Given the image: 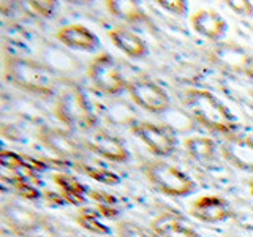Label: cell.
Returning <instances> with one entry per match:
<instances>
[{
	"instance_id": "obj_19",
	"label": "cell",
	"mask_w": 253,
	"mask_h": 237,
	"mask_svg": "<svg viewBox=\"0 0 253 237\" xmlns=\"http://www.w3.org/2000/svg\"><path fill=\"white\" fill-rule=\"evenodd\" d=\"M109 14L116 16V18L126 21V22H142L146 21V13L136 2H130V0H108L105 3Z\"/></svg>"
},
{
	"instance_id": "obj_24",
	"label": "cell",
	"mask_w": 253,
	"mask_h": 237,
	"mask_svg": "<svg viewBox=\"0 0 253 237\" xmlns=\"http://www.w3.org/2000/svg\"><path fill=\"white\" fill-rule=\"evenodd\" d=\"M43 229L49 237H85L81 233H78L76 229L63 225L57 220H49V218H46V223H44Z\"/></svg>"
},
{
	"instance_id": "obj_20",
	"label": "cell",
	"mask_w": 253,
	"mask_h": 237,
	"mask_svg": "<svg viewBox=\"0 0 253 237\" xmlns=\"http://www.w3.org/2000/svg\"><path fill=\"white\" fill-rule=\"evenodd\" d=\"M184 146H185L187 154L198 161H209L215 157V152H217L215 142H213L211 138H206V136L187 138Z\"/></svg>"
},
{
	"instance_id": "obj_3",
	"label": "cell",
	"mask_w": 253,
	"mask_h": 237,
	"mask_svg": "<svg viewBox=\"0 0 253 237\" xmlns=\"http://www.w3.org/2000/svg\"><path fill=\"white\" fill-rule=\"evenodd\" d=\"M146 180L157 192L172 198H184L196 190L195 180L187 172L163 160H152L142 166Z\"/></svg>"
},
{
	"instance_id": "obj_30",
	"label": "cell",
	"mask_w": 253,
	"mask_h": 237,
	"mask_svg": "<svg viewBox=\"0 0 253 237\" xmlns=\"http://www.w3.org/2000/svg\"><path fill=\"white\" fill-rule=\"evenodd\" d=\"M90 198L97 202V204H103V205H116V198L109 193L100 192V190H92L90 192Z\"/></svg>"
},
{
	"instance_id": "obj_6",
	"label": "cell",
	"mask_w": 253,
	"mask_h": 237,
	"mask_svg": "<svg viewBox=\"0 0 253 237\" xmlns=\"http://www.w3.org/2000/svg\"><path fill=\"white\" fill-rule=\"evenodd\" d=\"M208 59L226 73L253 78V57L237 43H217L208 51Z\"/></svg>"
},
{
	"instance_id": "obj_1",
	"label": "cell",
	"mask_w": 253,
	"mask_h": 237,
	"mask_svg": "<svg viewBox=\"0 0 253 237\" xmlns=\"http://www.w3.org/2000/svg\"><path fill=\"white\" fill-rule=\"evenodd\" d=\"M182 103L195 120L211 131L229 134L237 128V120L223 101L204 89H187L182 93Z\"/></svg>"
},
{
	"instance_id": "obj_33",
	"label": "cell",
	"mask_w": 253,
	"mask_h": 237,
	"mask_svg": "<svg viewBox=\"0 0 253 237\" xmlns=\"http://www.w3.org/2000/svg\"><path fill=\"white\" fill-rule=\"evenodd\" d=\"M249 192H250V195L253 196V180L249 182Z\"/></svg>"
},
{
	"instance_id": "obj_26",
	"label": "cell",
	"mask_w": 253,
	"mask_h": 237,
	"mask_svg": "<svg viewBox=\"0 0 253 237\" xmlns=\"http://www.w3.org/2000/svg\"><path fill=\"white\" fill-rule=\"evenodd\" d=\"M11 185L14 187V190L18 192L19 196L26 198V199H29V201H34V199H37V198L40 196L38 190L32 187L29 182H26V179H22V177H16L11 182Z\"/></svg>"
},
{
	"instance_id": "obj_8",
	"label": "cell",
	"mask_w": 253,
	"mask_h": 237,
	"mask_svg": "<svg viewBox=\"0 0 253 237\" xmlns=\"http://www.w3.org/2000/svg\"><path fill=\"white\" fill-rule=\"evenodd\" d=\"M130 131L158 157H169L176 150V138L166 126L141 120L131 123Z\"/></svg>"
},
{
	"instance_id": "obj_10",
	"label": "cell",
	"mask_w": 253,
	"mask_h": 237,
	"mask_svg": "<svg viewBox=\"0 0 253 237\" xmlns=\"http://www.w3.org/2000/svg\"><path fill=\"white\" fill-rule=\"evenodd\" d=\"M2 217L11 231L21 234H29L38 228H43L46 223V217L42 213L16 202H6L2 205Z\"/></svg>"
},
{
	"instance_id": "obj_9",
	"label": "cell",
	"mask_w": 253,
	"mask_h": 237,
	"mask_svg": "<svg viewBox=\"0 0 253 237\" xmlns=\"http://www.w3.org/2000/svg\"><path fill=\"white\" fill-rule=\"evenodd\" d=\"M37 138L42 144L54 152L57 157L65 158V160H73L83 155V149L79 142L71 136V134L62 128L55 126H40L37 131Z\"/></svg>"
},
{
	"instance_id": "obj_21",
	"label": "cell",
	"mask_w": 253,
	"mask_h": 237,
	"mask_svg": "<svg viewBox=\"0 0 253 237\" xmlns=\"http://www.w3.org/2000/svg\"><path fill=\"white\" fill-rule=\"evenodd\" d=\"M75 223L89 231L92 234H97V236H108L111 234V229L101 223L100 220V213L98 212H93L90 209H81L78 210V213H75Z\"/></svg>"
},
{
	"instance_id": "obj_4",
	"label": "cell",
	"mask_w": 253,
	"mask_h": 237,
	"mask_svg": "<svg viewBox=\"0 0 253 237\" xmlns=\"http://www.w3.org/2000/svg\"><path fill=\"white\" fill-rule=\"evenodd\" d=\"M54 114L63 125L73 130L84 131L95 125L93 113L84 93L79 90L78 85L71 82L60 87L54 105Z\"/></svg>"
},
{
	"instance_id": "obj_14",
	"label": "cell",
	"mask_w": 253,
	"mask_h": 237,
	"mask_svg": "<svg viewBox=\"0 0 253 237\" xmlns=\"http://www.w3.org/2000/svg\"><path fill=\"white\" fill-rule=\"evenodd\" d=\"M150 231L157 237H201L188 221L174 212H163L150 221Z\"/></svg>"
},
{
	"instance_id": "obj_23",
	"label": "cell",
	"mask_w": 253,
	"mask_h": 237,
	"mask_svg": "<svg viewBox=\"0 0 253 237\" xmlns=\"http://www.w3.org/2000/svg\"><path fill=\"white\" fill-rule=\"evenodd\" d=\"M114 233L117 237H157L152 231H149V229L133 223V221H126V220L117 221Z\"/></svg>"
},
{
	"instance_id": "obj_7",
	"label": "cell",
	"mask_w": 253,
	"mask_h": 237,
	"mask_svg": "<svg viewBox=\"0 0 253 237\" xmlns=\"http://www.w3.org/2000/svg\"><path fill=\"white\" fill-rule=\"evenodd\" d=\"M126 92L130 98L147 113L162 114L169 108V95L166 93L157 82L150 81L147 78L131 79L126 84Z\"/></svg>"
},
{
	"instance_id": "obj_16",
	"label": "cell",
	"mask_w": 253,
	"mask_h": 237,
	"mask_svg": "<svg viewBox=\"0 0 253 237\" xmlns=\"http://www.w3.org/2000/svg\"><path fill=\"white\" fill-rule=\"evenodd\" d=\"M55 38L63 46L75 51H93L100 44L98 37L83 24H68L60 27L55 32Z\"/></svg>"
},
{
	"instance_id": "obj_28",
	"label": "cell",
	"mask_w": 253,
	"mask_h": 237,
	"mask_svg": "<svg viewBox=\"0 0 253 237\" xmlns=\"http://www.w3.org/2000/svg\"><path fill=\"white\" fill-rule=\"evenodd\" d=\"M226 6L236 14L242 16V18H250L253 16V3L249 0H228Z\"/></svg>"
},
{
	"instance_id": "obj_32",
	"label": "cell",
	"mask_w": 253,
	"mask_h": 237,
	"mask_svg": "<svg viewBox=\"0 0 253 237\" xmlns=\"http://www.w3.org/2000/svg\"><path fill=\"white\" fill-rule=\"evenodd\" d=\"M2 237H26V234H21V233H14V231H3Z\"/></svg>"
},
{
	"instance_id": "obj_15",
	"label": "cell",
	"mask_w": 253,
	"mask_h": 237,
	"mask_svg": "<svg viewBox=\"0 0 253 237\" xmlns=\"http://www.w3.org/2000/svg\"><path fill=\"white\" fill-rule=\"evenodd\" d=\"M190 24L198 35L208 38L211 41H217L228 30V22L223 16L213 10H209V8L195 11L190 16Z\"/></svg>"
},
{
	"instance_id": "obj_13",
	"label": "cell",
	"mask_w": 253,
	"mask_h": 237,
	"mask_svg": "<svg viewBox=\"0 0 253 237\" xmlns=\"http://www.w3.org/2000/svg\"><path fill=\"white\" fill-rule=\"evenodd\" d=\"M221 155L234 168L253 174V139L229 136L221 144Z\"/></svg>"
},
{
	"instance_id": "obj_5",
	"label": "cell",
	"mask_w": 253,
	"mask_h": 237,
	"mask_svg": "<svg viewBox=\"0 0 253 237\" xmlns=\"http://www.w3.org/2000/svg\"><path fill=\"white\" fill-rule=\"evenodd\" d=\"M87 78L97 90L106 95H119L126 89V82L117 62L108 52H100L87 67Z\"/></svg>"
},
{
	"instance_id": "obj_17",
	"label": "cell",
	"mask_w": 253,
	"mask_h": 237,
	"mask_svg": "<svg viewBox=\"0 0 253 237\" xmlns=\"http://www.w3.org/2000/svg\"><path fill=\"white\" fill-rule=\"evenodd\" d=\"M108 37L117 49L131 59H142L147 54V44L139 35L125 27H116L108 32Z\"/></svg>"
},
{
	"instance_id": "obj_29",
	"label": "cell",
	"mask_w": 253,
	"mask_h": 237,
	"mask_svg": "<svg viewBox=\"0 0 253 237\" xmlns=\"http://www.w3.org/2000/svg\"><path fill=\"white\" fill-rule=\"evenodd\" d=\"M27 6L35 14L42 16V18H49L55 10V2H51V0H38V2H29Z\"/></svg>"
},
{
	"instance_id": "obj_18",
	"label": "cell",
	"mask_w": 253,
	"mask_h": 237,
	"mask_svg": "<svg viewBox=\"0 0 253 237\" xmlns=\"http://www.w3.org/2000/svg\"><path fill=\"white\" fill-rule=\"evenodd\" d=\"M54 184L62 190V198L70 204L79 205L84 202L85 187L75 177L68 176L65 172H55L52 176Z\"/></svg>"
},
{
	"instance_id": "obj_22",
	"label": "cell",
	"mask_w": 253,
	"mask_h": 237,
	"mask_svg": "<svg viewBox=\"0 0 253 237\" xmlns=\"http://www.w3.org/2000/svg\"><path fill=\"white\" fill-rule=\"evenodd\" d=\"M75 168L79 172H83L84 176L97 180L103 185H117V184H121V177H119L116 172L108 171L105 168H98V166H92V164H87V163H83V161H76Z\"/></svg>"
},
{
	"instance_id": "obj_25",
	"label": "cell",
	"mask_w": 253,
	"mask_h": 237,
	"mask_svg": "<svg viewBox=\"0 0 253 237\" xmlns=\"http://www.w3.org/2000/svg\"><path fill=\"white\" fill-rule=\"evenodd\" d=\"M0 163L3 168L10 171H18V169H29L26 157H21L19 154L11 152V150H3L0 154Z\"/></svg>"
},
{
	"instance_id": "obj_31",
	"label": "cell",
	"mask_w": 253,
	"mask_h": 237,
	"mask_svg": "<svg viewBox=\"0 0 253 237\" xmlns=\"http://www.w3.org/2000/svg\"><path fill=\"white\" fill-rule=\"evenodd\" d=\"M97 209L100 217H105L108 220H114L119 215V210L116 205H103V204H97Z\"/></svg>"
},
{
	"instance_id": "obj_27",
	"label": "cell",
	"mask_w": 253,
	"mask_h": 237,
	"mask_svg": "<svg viewBox=\"0 0 253 237\" xmlns=\"http://www.w3.org/2000/svg\"><path fill=\"white\" fill-rule=\"evenodd\" d=\"M157 5L162 8V10L168 11L171 14L176 16H184L188 10V5L184 0H158Z\"/></svg>"
},
{
	"instance_id": "obj_11",
	"label": "cell",
	"mask_w": 253,
	"mask_h": 237,
	"mask_svg": "<svg viewBox=\"0 0 253 237\" xmlns=\"http://www.w3.org/2000/svg\"><path fill=\"white\" fill-rule=\"evenodd\" d=\"M84 144L90 152L97 154L108 161L124 163L128 160V150H126L124 142L103 130L89 133V136L84 139Z\"/></svg>"
},
{
	"instance_id": "obj_12",
	"label": "cell",
	"mask_w": 253,
	"mask_h": 237,
	"mask_svg": "<svg viewBox=\"0 0 253 237\" xmlns=\"http://www.w3.org/2000/svg\"><path fill=\"white\" fill-rule=\"evenodd\" d=\"M190 215L203 223H221L233 217L231 207L226 199L215 195H204L190 205Z\"/></svg>"
},
{
	"instance_id": "obj_2",
	"label": "cell",
	"mask_w": 253,
	"mask_h": 237,
	"mask_svg": "<svg viewBox=\"0 0 253 237\" xmlns=\"http://www.w3.org/2000/svg\"><path fill=\"white\" fill-rule=\"evenodd\" d=\"M3 75L13 85L43 97L59 89V76L49 67L32 59L8 55L3 59Z\"/></svg>"
}]
</instances>
